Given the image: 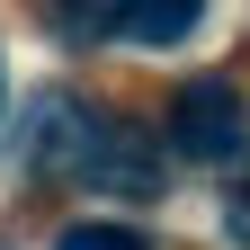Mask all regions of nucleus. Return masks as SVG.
I'll list each match as a JSON object with an SVG mask.
<instances>
[{"label":"nucleus","instance_id":"20e7f679","mask_svg":"<svg viewBox=\"0 0 250 250\" xmlns=\"http://www.w3.org/2000/svg\"><path fill=\"white\" fill-rule=\"evenodd\" d=\"M54 250H152V241H143L134 224H72Z\"/></svg>","mask_w":250,"mask_h":250},{"label":"nucleus","instance_id":"f03ea898","mask_svg":"<svg viewBox=\"0 0 250 250\" xmlns=\"http://www.w3.org/2000/svg\"><path fill=\"white\" fill-rule=\"evenodd\" d=\"M170 152L179 161H241L250 152V116H241V89L232 81H188L170 99Z\"/></svg>","mask_w":250,"mask_h":250},{"label":"nucleus","instance_id":"7ed1b4c3","mask_svg":"<svg viewBox=\"0 0 250 250\" xmlns=\"http://www.w3.org/2000/svg\"><path fill=\"white\" fill-rule=\"evenodd\" d=\"M72 36H116V45H188L206 27V0H72Z\"/></svg>","mask_w":250,"mask_h":250},{"label":"nucleus","instance_id":"f257e3e1","mask_svg":"<svg viewBox=\"0 0 250 250\" xmlns=\"http://www.w3.org/2000/svg\"><path fill=\"white\" fill-rule=\"evenodd\" d=\"M18 170L81 179V188H107V197H152V188H161V161H152V152H134V134H125L116 116L81 107V99H36Z\"/></svg>","mask_w":250,"mask_h":250},{"label":"nucleus","instance_id":"39448f33","mask_svg":"<svg viewBox=\"0 0 250 250\" xmlns=\"http://www.w3.org/2000/svg\"><path fill=\"white\" fill-rule=\"evenodd\" d=\"M224 232L250 250V161H241V179H232V197H224Z\"/></svg>","mask_w":250,"mask_h":250}]
</instances>
